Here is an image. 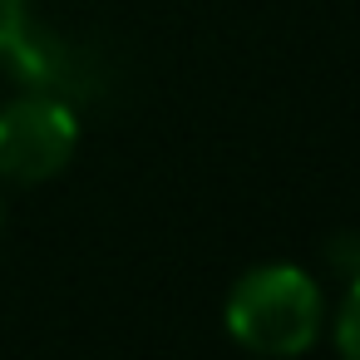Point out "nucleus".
Here are the masks:
<instances>
[{
  "instance_id": "nucleus-4",
  "label": "nucleus",
  "mask_w": 360,
  "mask_h": 360,
  "mask_svg": "<svg viewBox=\"0 0 360 360\" xmlns=\"http://www.w3.org/2000/svg\"><path fill=\"white\" fill-rule=\"evenodd\" d=\"M335 340H340V355L350 360L355 355V276H350L345 301H340V316H335Z\"/></svg>"
},
{
  "instance_id": "nucleus-3",
  "label": "nucleus",
  "mask_w": 360,
  "mask_h": 360,
  "mask_svg": "<svg viewBox=\"0 0 360 360\" xmlns=\"http://www.w3.org/2000/svg\"><path fill=\"white\" fill-rule=\"evenodd\" d=\"M25 40V0H0V50H20Z\"/></svg>"
},
{
  "instance_id": "nucleus-1",
  "label": "nucleus",
  "mask_w": 360,
  "mask_h": 360,
  "mask_svg": "<svg viewBox=\"0 0 360 360\" xmlns=\"http://www.w3.org/2000/svg\"><path fill=\"white\" fill-rule=\"evenodd\" d=\"M222 326L242 350L291 360V355H306L321 340L326 291L296 262H257L227 286Z\"/></svg>"
},
{
  "instance_id": "nucleus-2",
  "label": "nucleus",
  "mask_w": 360,
  "mask_h": 360,
  "mask_svg": "<svg viewBox=\"0 0 360 360\" xmlns=\"http://www.w3.org/2000/svg\"><path fill=\"white\" fill-rule=\"evenodd\" d=\"M79 148V119L65 99L35 89L0 104V178L35 188L60 178L75 163Z\"/></svg>"
}]
</instances>
